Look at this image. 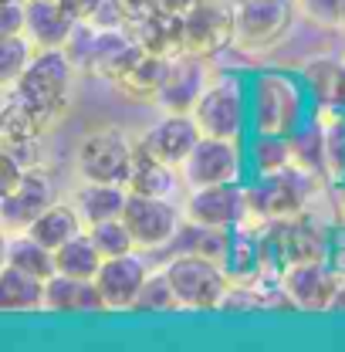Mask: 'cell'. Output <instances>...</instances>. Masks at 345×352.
Segmentation results:
<instances>
[{
	"mask_svg": "<svg viewBox=\"0 0 345 352\" xmlns=\"http://www.w3.org/2000/svg\"><path fill=\"white\" fill-rule=\"evenodd\" d=\"M75 72L78 68L71 65L65 47H44V51H34L31 65L24 68V75L17 78L14 88L41 112L47 122H58L68 112Z\"/></svg>",
	"mask_w": 345,
	"mask_h": 352,
	"instance_id": "cell-1",
	"label": "cell"
},
{
	"mask_svg": "<svg viewBox=\"0 0 345 352\" xmlns=\"http://www.w3.org/2000/svg\"><path fill=\"white\" fill-rule=\"evenodd\" d=\"M163 267L179 295V305L186 311H214L220 308L227 288H230L227 267L207 254H197V251H176Z\"/></svg>",
	"mask_w": 345,
	"mask_h": 352,
	"instance_id": "cell-2",
	"label": "cell"
},
{
	"mask_svg": "<svg viewBox=\"0 0 345 352\" xmlns=\"http://www.w3.org/2000/svg\"><path fill=\"white\" fill-rule=\"evenodd\" d=\"M298 17L295 0H241L237 3V38L234 47L260 54L271 51L288 38L291 24Z\"/></svg>",
	"mask_w": 345,
	"mask_h": 352,
	"instance_id": "cell-3",
	"label": "cell"
},
{
	"mask_svg": "<svg viewBox=\"0 0 345 352\" xmlns=\"http://www.w3.org/2000/svg\"><path fill=\"white\" fill-rule=\"evenodd\" d=\"M237 38V7L227 0H200L183 17V54L216 58Z\"/></svg>",
	"mask_w": 345,
	"mask_h": 352,
	"instance_id": "cell-4",
	"label": "cell"
},
{
	"mask_svg": "<svg viewBox=\"0 0 345 352\" xmlns=\"http://www.w3.org/2000/svg\"><path fill=\"white\" fill-rule=\"evenodd\" d=\"M135 142L122 129L105 126L91 129L78 142V173L82 179H102V183H129Z\"/></svg>",
	"mask_w": 345,
	"mask_h": 352,
	"instance_id": "cell-5",
	"label": "cell"
},
{
	"mask_svg": "<svg viewBox=\"0 0 345 352\" xmlns=\"http://www.w3.org/2000/svg\"><path fill=\"white\" fill-rule=\"evenodd\" d=\"M278 281L288 292L295 308H302V311H332L335 295L342 288V271L325 258H311V261L285 264Z\"/></svg>",
	"mask_w": 345,
	"mask_h": 352,
	"instance_id": "cell-6",
	"label": "cell"
},
{
	"mask_svg": "<svg viewBox=\"0 0 345 352\" xmlns=\"http://www.w3.org/2000/svg\"><path fill=\"white\" fill-rule=\"evenodd\" d=\"M122 220L129 223L135 248L139 251H159L170 248L179 237V214L166 197H146V193H129Z\"/></svg>",
	"mask_w": 345,
	"mask_h": 352,
	"instance_id": "cell-7",
	"label": "cell"
},
{
	"mask_svg": "<svg viewBox=\"0 0 345 352\" xmlns=\"http://www.w3.org/2000/svg\"><path fill=\"white\" fill-rule=\"evenodd\" d=\"M247 197H251V210L264 220H291L302 214L308 200V173H302L298 166L260 173V179L247 190Z\"/></svg>",
	"mask_w": 345,
	"mask_h": 352,
	"instance_id": "cell-8",
	"label": "cell"
},
{
	"mask_svg": "<svg viewBox=\"0 0 345 352\" xmlns=\"http://www.w3.org/2000/svg\"><path fill=\"white\" fill-rule=\"evenodd\" d=\"M193 119L203 135L237 139L244 129V91L234 78H216L193 105Z\"/></svg>",
	"mask_w": 345,
	"mask_h": 352,
	"instance_id": "cell-9",
	"label": "cell"
},
{
	"mask_svg": "<svg viewBox=\"0 0 345 352\" xmlns=\"http://www.w3.org/2000/svg\"><path fill=\"white\" fill-rule=\"evenodd\" d=\"M251 214L247 190L234 183H214V186H193L186 200V220L200 227H237Z\"/></svg>",
	"mask_w": 345,
	"mask_h": 352,
	"instance_id": "cell-10",
	"label": "cell"
},
{
	"mask_svg": "<svg viewBox=\"0 0 345 352\" xmlns=\"http://www.w3.org/2000/svg\"><path fill=\"white\" fill-rule=\"evenodd\" d=\"M190 186H214V183H234L241 176V149L237 139L220 135H200L186 163L179 166Z\"/></svg>",
	"mask_w": 345,
	"mask_h": 352,
	"instance_id": "cell-11",
	"label": "cell"
},
{
	"mask_svg": "<svg viewBox=\"0 0 345 352\" xmlns=\"http://www.w3.org/2000/svg\"><path fill=\"white\" fill-rule=\"evenodd\" d=\"M149 271L142 258L132 251V254H119V258H105L98 274H95V285L102 292V302L105 311H129L139 302V292L146 285Z\"/></svg>",
	"mask_w": 345,
	"mask_h": 352,
	"instance_id": "cell-12",
	"label": "cell"
},
{
	"mask_svg": "<svg viewBox=\"0 0 345 352\" xmlns=\"http://www.w3.org/2000/svg\"><path fill=\"white\" fill-rule=\"evenodd\" d=\"M200 135H203V132L197 126L193 112H163V119L153 122L149 129L142 132L139 142H142L153 156H159L163 163L183 166L186 156L193 153V146L200 142Z\"/></svg>",
	"mask_w": 345,
	"mask_h": 352,
	"instance_id": "cell-13",
	"label": "cell"
},
{
	"mask_svg": "<svg viewBox=\"0 0 345 352\" xmlns=\"http://www.w3.org/2000/svg\"><path fill=\"white\" fill-rule=\"evenodd\" d=\"M51 204H54V190L47 176L41 170H27V176L14 190L0 193V220L7 230H27Z\"/></svg>",
	"mask_w": 345,
	"mask_h": 352,
	"instance_id": "cell-14",
	"label": "cell"
},
{
	"mask_svg": "<svg viewBox=\"0 0 345 352\" xmlns=\"http://www.w3.org/2000/svg\"><path fill=\"white\" fill-rule=\"evenodd\" d=\"M146 47L135 41L132 28L126 24H112V28H98L95 31V51H91V72L102 75L109 85L119 82L132 65L139 61Z\"/></svg>",
	"mask_w": 345,
	"mask_h": 352,
	"instance_id": "cell-15",
	"label": "cell"
},
{
	"mask_svg": "<svg viewBox=\"0 0 345 352\" xmlns=\"http://www.w3.org/2000/svg\"><path fill=\"white\" fill-rule=\"evenodd\" d=\"M207 88V72H203V58L193 54H176L170 61V75L166 85L159 91L156 105L163 112H193L197 98Z\"/></svg>",
	"mask_w": 345,
	"mask_h": 352,
	"instance_id": "cell-16",
	"label": "cell"
},
{
	"mask_svg": "<svg viewBox=\"0 0 345 352\" xmlns=\"http://www.w3.org/2000/svg\"><path fill=\"white\" fill-rule=\"evenodd\" d=\"M27 17H24V34L38 51L44 47H65L71 41L78 21L61 7V0H27L24 3Z\"/></svg>",
	"mask_w": 345,
	"mask_h": 352,
	"instance_id": "cell-17",
	"label": "cell"
},
{
	"mask_svg": "<svg viewBox=\"0 0 345 352\" xmlns=\"http://www.w3.org/2000/svg\"><path fill=\"white\" fill-rule=\"evenodd\" d=\"M44 311L54 315H75V311H105L102 292L88 278H71L54 271L44 285Z\"/></svg>",
	"mask_w": 345,
	"mask_h": 352,
	"instance_id": "cell-18",
	"label": "cell"
},
{
	"mask_svg": "<svg viewBox=\"0 0 345 352\" xmlns=\"http://www.w3.org/2000/svg\"><path fill=\"white\" fill-rule=\"evenodd\" d=\"M302 116V102L295 95V88L281 78H264L258 85V129L285 135L298 122Z\"/></svg>",
	"mask_w": 345,
	"mask_h": 352,
	"instance_id": "cell-19",
	"label": "cell"
},
{
	"mask_svg": "<svg viewBox=\"0 0 345 352\" xmlns=\"http://www.w3.org/2000/svg\"><path fill=\"white\" fill-rule=\"evenodd\" d=\"M129 200V186L126 183H102V179H82L75 186V207L85 220V227L102 223V220L122 217Z\"/></svg>",
	"mask_w": 345,
	"mask_h": 352,
	"instance_id": "cell-20",
	"label": "cell"
},
{
	"mask_svg": "<svg viewBox=\"0 0 345 352\" xmlns=\"http://www.w3.org/2000/svg\"><path fill=\"white\" fill-rule=\"evenodd\" d=\"M44 278L21 271L14 264L0 267V308L10 315H31V311H44Z\"/></svg>",
	"mask_w": 345,
	"mask_h": 352,
	"instance_id": "cell-21",
	"label": "cell"
},
{
	"mask_svg": "<svg viewBox=\"0 0 345 352\" xmlns=\"http://www.w3.org/2000/svg\"><path fill=\"white\" fill-rule=\"evenodd\" d=\"M170 61L172 58H159V54L142 51V54H139V61L132 65L129 72H126L119 82H112V88H115V91H122L129 102H156V98H159V91H163V85H166Z\"/></svg>",
	"mask_w": 345,
	"mask_h": 352,
	"instance_id": "cell-22",
	"label": "cell"
},
{
	"mask_svg": "<svg viewBox=\"0 0 345 352\" xmlns=\"http://www.w3.org/2000/svg\"><path fill=\"white\" fill-rule=\"evenodd\" d=\"M51 122L41 112L17 91V88H3V105H0V139L14 142V139H41V132Z\"/></svg>",
	"mask_w": 345,
	"mask_h": 352,
	"instance_id": "cell-23",
	"label": "cell"
},
{
	"mask_svg": "<svg viewBox=\"0 0 345 352\" xmlns=\"http://www.w3.org/2000/svg\"><path fill=\"white\" fill-rule=\"evenodd\" d=\"M329 241L332 234L325 230V223L308 214L288 220L285 227V258L291 261H311V258H329Z\"/></svg>",
	"mask_w": 345,
	"mask_h": 352,
	"instance_id": "cell-24",
	"label": "cell"
},
{
	"mask_svg": "<svg viewBox=\"0 0 345 352\" xmlns=\"http://www.w3.org/2000/svg\"><path fill=\"white\" fill-rule=\"evenodd\" d=\"M132 34H135V41L142 44L149 54H159V58L183 54V17H176V14L156 10L146 21H139L132 28Z\"/></svg>",
	"mask_w": 345,
	"mask_h": 352,
	"instance_id": "cell-25",
	"label": "cell"
},
{
	"mask_svg": "<svg viewBox=\"0 0 345 352\" xmlns=\"http://www.w3.org/2000/svg\"><path fill=\"white\" fill-rule=\"evenodd\" d=\"M176 166L163 163L159 156H153L142 142H135V156H132V173H129V193H146V197H170L176 186Z\"/></svg>",
	"mask_w": 345,
	"mask_h": 352,
	"instance_id": "cell-26",
	"label": "cell"
},
{
	"mask_svg": "<svg viewBox=\"0 0 345 352\" xmlns=\"http://www.w3.org/2000/svg\"><path fill=\"white\" fill-rule=\"evenodd\" d=\"M3 264H14V267H21V271H31V274H38L44 281L58 271L54 251H51L47 244H41L31 230L10 234V237L3 241Z\"/></svg>",
	"mask_w": 345,
	"mask_h": 352,
	"instance_id": "cell-27",
	"label": "cell"
},
{
	"mask_svg": "<svg viewBox=\"0 0 345 352\" xmlns=\"http://www.w3.org/2000/svg\"><path fill=\"white\" fill-rule=\"evenodd\" d=\"M27 230H31L41 244H47L51 251H58L61 244H68L75 234L85 230V220H82V214H78L75 204H61V200H54L41 217L27 227Z\"/></svg>",
	"mask_w": 345,
	"mask_h": 352,
	"instance_id": "cell-28",
	"label": "cell"
},
{
	"mask_svg": "<svg viewBox=\"0 0 345 352\" xmlns=\"http://www.w3.org/2000/svg\"><path fill=\"white\" fill-rule=\"evenodd\" d=\"M54 261H58V271H61V274L95 281V274H98V267H102L105 258H102L98 244L91 241V234H88V227H85L82 234H75L68 244H61V248L54 251Z\"/></svg>",
	"mask_w": 345,
	"mask_h": 352,
	"instance_id": "cell-29",
	"label": "cell"
},
{
	"mask_svg": "<svg viewBox=\"0 0 345 352\" xmlns=\"http://www.w3.org/2000/svg\"><path fill=\"white\" fill-rule=\"evenodd\" d=\"M304 82L318 95V102H325L332 109H345V65L342 61L311 58L304 65Z\"/></svg>",
	"mask_w": 345,
	"mask_h": 352,
	"instance_id": "cell-30",
	"label": "cell"
},
{
	"mask_svg": "<svg viewBox=\"0 0 345 352\" xmlns=\"http://www.w3.org/2000/svg\"><path fill=\"white\" fill-rule=\"evenodd\" d=\"M291 166L308 176L325 173V126H308L291 135Z\"/></svg>",
	"mask_w": 345,
	"mask_h": 352,
	"instance_id": "cell-31",
	"label": "cell"
},
{
	"mask_svg": "<svg viewBox=\"0 0 345 352\" xmlns=\"http://www.w3.org/2000/svg\"><path fill=\"white\" fill-rule=\"evenodd\" d=\"M34 51H38V47L27 41V34L0 38V85L3 88L17 85V78H21V75H24V68L31 65Z\"/></svg>",
	"mask_w": 345,
	"mask_h": 352,
	"instance_id": "cell-32",
	"label": "cell"
},
{
	"mask_svg": "<svg viewBox=\"0 0 345 352\" xmlns=\"http://www.w3.org/2000/svg\"><path fill=\"white\" fill-rule=\"evenodd\" d=\"M179 308L183 305H179V295L172 288L166 267L149 271V278H146V285L139 292V302H135L132 311H179Z\"/></svg>",
	"mask_w": 345,
	"mask_h": 352,
	"instance_id": "cell-33",
	"label": "cell"
},
{
	"mask_svg": "<svg viewBox=\"0 0 345 352\" xmlns=\"http://www.w3.org/2000/svg\"><path fill=\"white\" fill-rule=\"evenodd\" d=\"M88 234H91V241L98 244L102 258H119V254H132V251H139V248H135V237H132V230H129V223H126L122 217L91 223V227H88Z\"/></svg>",
	"mask_w": 345,
	"mask_h": 352,
	"instance_id": "cell-34",
	"label": "cell"
},
{
	"mask_svg": "<svg viewBox=\"0 0 345 352\" xmlns=\"http://www.w3.org/2000/svg\"><path fill=\"white\" fill-rule=\"evenodd\" d=\"M251 160L258 166V173H274V170H288L291 166V139L274 135V132H260Z\"/></svg>",
	"mask_w": 345,
	"mask_h": 352,
	"instance_id": "cell-35",
	"label": "cell"
},
{
	"mask_svg": "<svg viewBox=\"0 0 345 352\" xmlns=\"http://www.w3.org/2000/svg\"><path fill=\"white\" fill-rule=\"evenodd\" d=\"M298 14L318 28H342V0H295Z\"/></svg>",
	"mask_w": 345,
	"mask_h": 352,
	"instance_id": "cell-36",
	"label": "cell"
},
{
	"mask_svg": "<svg viewBox=\"0 0 345 352\" xmlns=\"http://www.w3.org/2000/svg\"><path fill=\"white\" fill-rule=\"evenodd\" d=\"M325 173L345 176V119L325 126Z\"/></svg>",
	"mask_w": 345,
	"mask_h": 352,
	"instance_id": "cell-37",
	"label": "cell"
},
{
	"mask_svg": "<svg viewBox=\"0 0 345 352\" xmlns=\"http://www.w3.org/2000/svg\"><path fill=\"white\" fill-rule=\"evenodd\" d=\"M112 7L126 28H135L139 21H146L149 14L159 10V0H112Z\"/></svg>",
	"mask_w": 345,
	"mask_h": 352,
	"instance_id": "cell-38",
	"label": "cell"
},
{
	"mask_svg": "<svg viewBox=\"0 0 345 352\" xmlns=\"http://www.w3.org/2000/svg\"><path fill=\"white\" fill-rule=\"evenodd\" d=\"M3 153L14 156L21 166L38 170V160H41V139H14V142H3Z\"/></svg>",
	"mask_w": 345,
	"mask_h": 352,
	"instance_id": "cell-39",
	"label": "cell"
},
{
	"mask_svg": "<svg viewBox=\"0 0 345 352\" xmlns=\"http://www.w3.org/2000/svg\"><path fill=\"white\" fill-rule=\"evenodd\" d=\"M24 17H27L24 3H10V0H3V3H0V38L24 34Z\"/></svg>",
	"mask_w": 345,
	"mask_h": 352,
	"instance_id": "cell-40",
	"label": "cell"
},
{
	"mask_svg": "<svg viewBox=\"0 0 345 352\" xmlns=\"http://www.w3.org/2000/svg\"><path fill=\"white\" fill-rule=\"evenodd\" d=\"M109 0H61V7L78 21V24H95V17L105 10Z\"/></svg>",
	"mask_w": 345,
	"mask_h": 352,
	"instance_id": "cell-41",
	"label": "cell"
},
{
	"mask_svg": "<svg viewBox=\"0 0 345 352\" xmlns=\"http://www.w3.org/2000/svg\"><path fill=\"white\" fill-rule=\"evenodd\" d=\"M200 0H159V10L163 14H176V17H186Z\"/></svg>",
	"mask_w": 345,
	"mask_h": 352,
	"instance_id": "cell-42",
	"label": "cell"
},
{
	"mask_svg": "<svg viewBox=\"0 0 345 352\" xmlns=\"http://www.w3.org/2000/svg\"><path fill=\"white\" fill-rule=\"evenodd\" d=\"M332 311H345V281H342V288H339V295H335V305H332Z\"/></svg>",
	"mask_w": 345,
	"mask_h": 352,
	"instance_id": "cell-43",
	"label": "cell"
},
{
	"mask_svg": "<svg viewBox=\"0 0 345 352\" xmlns=\"http://www.w3.org/2000/svg\"><path fill=\"white\" fill-rule=\"evenodd\" d=\"M342 28H345V0H342Z\"/></svg>",
	"mask_w": 345,
	"mask_h": 352,
	"instance_id": "cell-44",
	"label": "cell"
},
{
	"mask_svg": "<svg viewBox=\"0 0 345 352\" xmlns=\"http://www.w3.org/2000/svg\"><path fill=\"white\" fill-rule=\"evenodd\" d=\"M10 3H27V0H10Z\"/></svg>",
	"mask_w": 345,
	"mask_h": 352,
	"instance_id": "cell-45",
	"label": "cell"
},
{
	"mask_svg": "<svg viewBox=\"0 0 345 352\" xmlns=\"http://www.w3.org/2000/svg\"><path fill=\"white\" fill-rule=\"evenodd\" d=\"M227 3H234V7H237V3H241V0H227Z\"/></svg>",
	"mask_w": 345,
	"mask_h": 352,
	"instance_id": "cell-46",
	"label": "cell"
}]
</instances>
